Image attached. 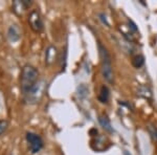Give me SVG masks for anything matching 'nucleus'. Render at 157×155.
I'll return each mask as SVG.
<instances>
[{
	"instance_id": "obj_14",
	"label": "nucleus",
	"mask_w": 157,
	"mask_h": 155,
	"mask_svg": "<svg viewBox=\"0 0 157 155\" xmlns=\"http://www.w3.org/2000/svg\"><path fill=\"white\" fill-rule=\"evenodd\" d=\"M32 3L33 2L30 1V0H22V1H20V4H21L22 9H24V10L29 9V7L32 6Z\"/></svg>"
},
{
	"instance_id": "obj_10",
	"label": "nucleus",
	"mask_w": 157,
	"mask_h": 155,
	"mask_svg": "<svg viewBox=\"0 0 157 155\" xmlns=\"http://www.w3.org/2000/svg\"><path fill=\"white\" fill-rule=\"evenodd\" d=\"M145 64V57L141 55H137L135 57H133L132 59V65L135 68H140L141 66H144Z\"/></svg>"
},
{
	"instance_id": "obj_1",
	"label": "nucleus",
	"mask_w": 157,
	"mask_h": 155,
	"mask_svg": "<svg viewBox=\"0 0 157 155\" xmlns=\"http://www.w3.org/2000/svg\"><path fill=\"white\" fill-rule=\"evenodd\" d=\"M20 89L26 104H36L43 92V82L39 81V72L35 66L25 64L20 72Z\"/></svg>"
},
{
	"instance_id": "obj_7",
	"label": "nucleus",
	"mask_w": 157,
	"mask_h": 155,
	"mask_svg": "<svg viewBox=\"0 0 157 155\" xmlns=\"http://www.w3.org/2000/svg\"><path fill=\"white\" fill-rule=\"evenodd\" d=\"M98 123H100L101 127H102L105 131L109 132V133H113V132H114V130H113V127L111 126V123H110V121H109L107 115L103 114V115L98 116Z\"/></svg>"
},
{
	"instance_id": "obj_5",
	"label": "nucleus",
	"mask_w": 157,
	"mask_h": 155,
	"mask_svg": "<svg viewBox=\"0 0 157 155\" xmlns=\"http://www.w3.org/2000/svg\"><path fill=\"white\" fill-rule=\"evenodd\" d=\"M6 37L12 43H15V42L19 41L20 38H21V32H20V29L18 27V25L12 24L11 26L7 29Z\"/></svg>"
},
{
	"instance_id": "obj_12",
	"label": "nucleus",
	"mask_w": 157,
	"mask_h": 155,
	"mask_svg": "<svg viewBox=\"0 0 157 155\" xmlns=\"http://www.w3.org/2000/svg\"><path fill=\"white\" fill-rule=\"evenodd\" d=\"M6 129H7V122L0 119V135H2L6 131Z\"/></svg>"
},
{
	"instance_id": "obj_8",
	"label": "nucleus",
	"mask_w": 157,
	"mask_h": 155,
	"mask_svg": "<svg viewBox=\"0 0 157 155\" xmlns=\"http://www.w3.org/2000/svg\"><path fill=\"white\" fill-rule=\"evenodd\" d=\"M109 98H110V90L106 85H103L100 89V93H98V101L101 102L102 104H106L108 103Z\"/></svg>"
},
{
	"instance_id": "obj_11",
	"label": "nucleus",
	"mask_w": 157,
	"mask_h": 155,
	"mask_svg": "<svg viewBox=\"0 0 157 155\" xmlns=\"http://www.w3.org/2000/svg\"><path fill=\"white\" fill-rule=\"evenodd\" d=\"M78 95L84 98V96L87 95V93H88V88L86 87L84 84H82V85H80L78 87Z\"/></svg>"
},
{
	"instance_id": "obj_9",
	"label": "nucleus",
	"mask_w": 157,
	"mask_h": 155,
	"mask_svg": "<svg viewBox=\"0 0 157 155\" xmlns=\"http://www.w3.org/2000/svg\"><path fill=\"white\" fill-rule=\"evenodd\" d=\"M137 93L143 98L147 99V100H150L152 98V92L150 88L147 87V86H139V88L137 89Z\"/></svg>"
},
{
	"instance_id": "obj_16",
	"label": "nucleus",
	"mask_w": 157,
	"mask_h": 155,
	"mask_svg": "<svg viewBox=\"0 0 157 155\" xmlns=\"http://www.w3.org/2000/svg\"><path fill=\"white\" fill-rule=\"evenodd\" d=\"M123 155H132V154H131L129 151H127V150H125V151L123 152Z\"/></svg>"
},
{
	"instance_id": "obj_2",
	"label": "nucleus",
	"mask_w": 157,
	"mask_h": 155,
	"mask_svg": "<svg viewBox=\"0 0 157 155\" xmlns=\"http://www.w3.org/2000/svg\"><path fill=\"white\" fill-rule=\"evenodd\" d=\"M98 54L101 59V72L103 78L108 83L113 82V72H112V64H111V57L108 52V49L106 48L101 42L98 43Z\"/></svg>"
},
{
	"instance_id": "obj_6",
	"label": "nucleus",
	"mask_w": 157,
	"mask_h": 155,
	"mask_svg": "<svg viewBox=\"0 0 157 155\" xmlns=\"http://www.w3.org/2000/svg\"><path fill=\"white\" fill-rule=\"evenodd\" d=\"M58 58V52H57V47L54 45H49L47 47V49L45 50V63L47 65H50L57 60Z\"/></svg>"
},
{
	"instance_id": "obj_13",
	"label": "nucleus",
	"mask_w": 157,
	"mask_h": 155,
	"mask_svg": "<svg viewBox=\"0 0 157 155\" xmlns=\"http://www.w3.org/2000/svg\"><path fill=\"white\" fill-rule=\"evenodd\" d=\"M128 24H129V29H130L131 30H132L133 33H138V29H137V26H136V24L134 23V22L132 21V20L129 19V20H128Z\"/></svg>"
},
{
	"instance_id": "obj_3",
	"label": "nucleus",
	"mask_w": 157,
	"mask_h": 155,
	"mask_svg": "<svg viewBox=\"0 0 157 155\" xmlns=\"http://www.w3.org/2000/svg\"><path fill=\"white\" fill-rule=\"evenodd\" d=\"M25 139L29 144V149L32 154L39 153L44 147V141H43L42 137L35 132H26Z\"/></svg>"
},
{
	"instance_id": "obj_4",
	"label": "nucleus",
	"mask_w": 157,
	"mask_h": 155,
	"mask_svg": "<svg viewBox=\"0 0 157 155\" xmlns=\"http://www.w3.org/2000/svg\"><path fill=\"white\" fill-rule=\"evenodd\" d=\"M29 26L34 32L41 33L44 29V22H43L42 16L38 10H33L29 15Z\"/></svg>"
},
{
	"instance_id": "obj_15",
	"label": "nucleus",
	"mask_w": 157,
	"mask_h": 155,
	"mask_svg": "<svg viewBox=\"0 0 157 155\" xmlns=\"http://www.w3.org/2000/svg\"><path fill=\"white\" fill-rule=\"evenodd\" d=\"M98 17H100V20L103 22L104 24L109 25V23L107 22V18H106V15L104 14V13H100V14H98Z\"/></svg>"
}]
</instances>
